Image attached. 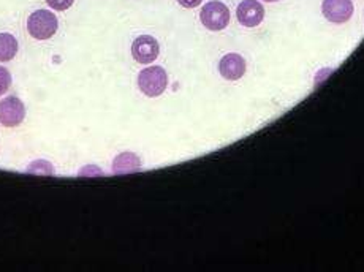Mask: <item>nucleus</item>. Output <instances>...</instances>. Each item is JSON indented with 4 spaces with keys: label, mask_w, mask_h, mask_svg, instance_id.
Instances as JSON below:
<instances>
[{
    "label": "nucleus",
    "mask_w": 364,
    "mask_h": 272,
    "mask_svg": "<svg viewBox=\"0 0 364 272\" xmlns=\"http://www.w3.org/2000/svg\"><path fill=\"white\" fill-rule=\"evenodd\" d=\"M26 108L24 103L16 97H9L0 102V124L4 127H18L24 121Z\"/></svg>",
    "instance_id": "obj_5"
},
{
    "label": "nucleus",
    "mask_w": 364,
    "mask_h": 272,
    "mask_svg": "<svg viewBox=\"0 0 364 272\" xmlns=\"http://www.w3.org/2000/svg\"><path fill=\"white\" fill-rule=\"evenodd\" d=\"M236 16L244 27H257L264 18V9L257 0H242L236 9Z\"/></svg>",
    "instance_id": "obj_7"
},
{
    "label": "nucleus",
    "mask_w": 364,
    "mask_h": 272,
    "mask_svg": "<svg viewBox=\"0 0 364 272\" xmlns=\"http://www.w3.org/2000/svg\"><path fill=\"white\" fill-rule=\"evenodd\" d=\"M139 166H141V163H139L138 157L133 156V153H121V156H117L114 160L113 171L116 174H125L136 171Z\"/></svg>",
    "instance_id": "obj_10"
},
{
    "label": "nucleus",
    "mask_w": 364,
    "mask_h": 272,
    "mask_svg": "<svg viewBox=\"0 0 364 272\" xmlns=\"http://www.w3.org/2000/svg\"><path fill=\"white\" fill-rule=\"evenodd\" d=\"M200 19L201 24L209 31H223L230 23V10L225 4L213 0L201 9Z\"/></svg>",
    "instance_id": "obj_3"
},
{
    "label": "nucleus",
    "mask_w": 364,
    "mask_h": 272,
    "mask_svg": "<svg viewBox=\"0 0 364 272\" xmlns=\"http://www.w3.org/2000/svg\"><path fill=\"white\" fill-rule=\"evenodd\" d=\"M355 6L352 0H323L321 11L323 16L334 24H344L353 16Z\"/></svg>",
    "instance_id": "obj_6"
},
{
    "label": "nucleus",
    "mask_w": 364,
    "mask_h": 272,
    "mask_svg": "<svg viewBox=\"0 0 364 272\" xmlns=\"http://www.w3.org/2000/svg\"><path fill=\"white\" fill-rule=\"evenodd\" d=\"M159 41L151 37V35H141V37H138L132 45V55L138 64H152V62L159 58Z\"/></svg>",
    "instance_id": "obj_4"
},
{
    "label": "nucleus",
    "mask_w": 364,
    "mask_h": 272,
    "mask_svg": "<svg viewBox=\"0 0 364 272\" xmlns=\"http://www.w3.org/2000/svg\"><path fill=\"white\" fill-rule=\"evenodd\" d=\"M201 2L203 0H178V4L186 6V9H195V6H198Z\"/></svg>",
    "instance_id": "obj_13"
},
{
    "label": "nucleus",
    "mask_w": 364,
    "mask_h": 272,
    "mask_svg": "<svg viewBox=\"0 0 364 272\" xmlns=\"http://www.w3.org/2000/svg\"><path fill=\"white\" fill-rule=\"evenodd\" d=\"M18 54V40L11 33H0V62H9Z\"/></svg>",
    "instance_id": "obj_9"
},
{
    "label": "nucleus",
    "mask_w": 364,
    "mask_h": 272,
    "mask_svg": "<svg viewBox=\"0 0 364 272\" xmlns=\"http://www.w3.org/2000/svg\"><path fill=\"white\" fill-rule=\"evenodd\" d=\"M75 0H46V4L51 6L53 10H58V11H65L68 10L70 6L73 5Z\"/></svg>",
    "instance_id": "obj_12"
},
{
    "label": "nucleus",
    "mask_w": 364,
    "mask_h": 272,
    "mask_svg": "<svg viewBox=\"0 0 364 272\" xmlns=\"http://www.w3.org/2000/svg\"><path fill=\"white\" fill-rule=\"evenodd\" d=\"M11 86V75L5 67H0V95H4Z\"/></svg>",
    "instance_id": "obj_11"
},
{
    "label": "nucleus",
    "mask_w": 364,
    "mask_h": 272,
    "mask_svg": "<svg viewBox=\"0 0 364 272\" xmlns=\"http://www.w3.org/2000/svg\"><path fill=\"white\" fill-rule=\"evenodd\" d=\"M58 29L59 21L53 11L37 10L27 19V31L35 40H50Z\"/></svg>",
    "instance_id": "obj_1"
},
{
    "label": "nucleus",
    "mask_w": 364,
    "mask_h": 272,
    "mask_svg": "<svg viewBox=\"0 0 364 272\" xmlns=\"http://www.w3.org/2000/svg\"><path fill=\"white\" fill-rule=\"evenodd\" d=\"M168 86V75L162 67H148L138 75V87L144 95L160 97Z\"/></svg>",
    "instance_id": "obj_2"
},
{
    "label": "nucleus",
    "mask_w": 364,
    "mask_h": 272,
    "mask_svg": "<svg viewBox=\"0 0 364 272\" xmlns=\"http://www.w3.org/2000/svg\"><path fill=\"white\" fill-rule=\"evenodd\" d=\"M264 2H277V0H264Z\"/></svg>",
    "instance_id": "obj_14"
},
{
    "label": "nucleus",
    "mask_w": 364,
    "mask_h": 272,
    "mask_svg": "<svg viewBox=\"0 0 364 272\" xmlns=\"http://www.w3.org/2000/svg\"><path fill=\"white\" fill-rule=\"evenodd\" d=\"M219 72L228 81L241 80L244 73H246V60H244L241 54L230 53L220 59Z\"/></svg>",
    "instance_id": "obj_8"
}]
</instances>
